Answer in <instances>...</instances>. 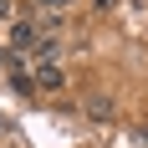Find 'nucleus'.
I'll return each instance as SVG.
<instances>
[{
    "label": "nucleus",
    "mask_w": 148,
    "mask_h": 148,
    "mask_svg": "<svg viewBox=\"0 0 148 148\" xmlns=\"http://www.w3.org/2000/svg\"><path fill=\"white\" fill-rule=\"evenodd\" d=\"M36 41H41V26L36 21H10V51L21 56V51H36Z\"/></svg>",
    "instance_id": "nucleus-1"
},
{
    "label": "nucleus",
    "mask_w": 148,
    "mask_h": 148,
    "mask_svg": "<svg viewBox=\"0 0 148 148\" xmlns=\"http://www.w3.org/2000/svg\"><path fill=\"white\" fill-rule=\"evenodd\" d=\"M10 87L21 92V97H36V77L26 72V56H15V61H10Z\"/></svg>",
    "instance_id": "nucleus-2"
},
{
    "label": "nucleus",
    "mask_w": 148,
    "mask_h": 148,
    "mask_svg": "<svg viewBox=\"0 0 148 148\" xmlns=\"http://www.w3.org/2000/svg\"><path fill=\"white\" fill-rule=\"evenodd\" d=\"M61 82H66V77H61L56 61H41V72H36V92H61Z\"/></svg>",
    "instance_id": "nucleus-3"
},
{
    "label": "nucleus",
    "mask_w": 148,
    "mask_h": 148,
    "mask_svg": "<svg viewBox=\"0 0 148 148\" xmlns=\"http://www.w3.org/2000/svg\"><path fill=\"white\" fill-rule=\"evenodd\" d=\"M112 112H118V107H112V97H107V92H92V97H87V118H97V123H107Z\"/></svg>",
    "instance_id": "nucleus-4"
},
{
    "label": "nucleus",
    "mask_w": 148,
    "mask_h": 148,
    "mask_svg": "<svg viewBox=\"0 0 148 148\" xmlns=\"http://www.w3.org/2000/svg\"><path fill=\"white\" fill-rule=\"evenodd\" d=\"M0 21H10V0H0Z\"/></svg>",
    "instance_id": "nucleus-5"
},
{
    "label": "nucleus",
    "mask_w": 148,
    "mask_h": 148,
    "mask_svg": "<svg viewBox=\"0 0 148 148\" xmlns=\"http://www.w3.org/2000/svg\"><path fill=\"white\" fill-rule=\"evenodd\" d=\"M36 5H46V10H51V5H56V10H61V5H66V0H36Z\"/></svg>",
    "instance_id": "nucleus-6"
},
{
    "label": "nucleus",
    "mask_w": 148,
    "mask_h": 148,
    "mask_svg": "<svg viewBox=\"0 0 148 148\" xmlns=\"http://www.w3.org/2000/svg\"><path fill=\"white\" fill-rule=\"evenodd\" d=\"M0 66H5V51H0Z\"/></svg>",
    "instance_id": "nucleus-7"
}]
</instances>
